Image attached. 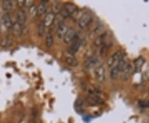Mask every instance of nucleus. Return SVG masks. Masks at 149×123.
I'll use <instances>...</instances> for the list:
<instances>
[{
  "label": "nucleus",
  "instance_id": "nucleus-1",
  "mask_svg": "<svg viewBox=\"0 0 149 123\" xmlns=\"http://www.w3.org/2000/svg\"><path fill=\"white\" fill-rule=\"evenodd\" d=\"M124 56H125V54H124V53L123 51L119 50V51L115 52L114 53L112 54L111 56L108 58V60H107V65L109 67H113L116 66L118 64V63L121 59L124 58Z\"/></svg>",
  "mask_w": 149,
  "mask_h": 123
},
{
  "label": "nucleus",
  "instance_id": "nucleus-2",
  "mask_svg": "<svg viewBox=\"0 0 149 123\" xmlns=\"http://www.w3.org/2000/svg\"><path fill=\"white\" fill-rule=\"evenodd\" d=\"M81 43H82V39L80 37V35L77 33L74 40L70 43V46L69 48V53L74 56V54H75L79 51L80 46H81Z\"/></svg>",
  "mask_w": 149,
  "mask_h": 123
},
{
  "label": "nucleus",
  "instance_id": "nucleus-3",
  "mask_svg": "<svg viewBox=\"0 0 149 123\" xmlns=\"http://www.w3.org/2000/svg\"><path fill=\"white\" fill-rule=\"evenodd\" d=\"M92 16H91V13H84L80 19L78 20V26L80 27V29H85L88 26H90L91 22H92Z\"/></svg>",
  "mask_w": 149,
  "mask_h": 123
},
{
  "label": "nucleus",
  "instance_id": "nucleus-4",
  "mask_svg": "<svg viewBox=\"0 0 149 123\" xmlns=\"http://www.w3.org/2000/svg\"><path fill=\"white\" fill-rule=\"evenodd\" d=\"M95 77L99 83H104L105 81V68L102 64L96 67L95 70Z\"/></svg>",
  "mask_w": 149,
  "mask_h": 123
},
{
  "label": "nucleus",
  "instance_id": "nucleus-5",
  "mask_svg": "<svg viewBox=\"0 0 149 123\" xmlns=\"http://www.w3.org/2000/svg\"><path fill=\"white\" fill-rule=\"evenodd\" d=\"M86 101L91 105H100L104 102L101 96L98 94V92L89 94V96L86 97Z\"/></svg>",
  "mask_w": 149,
  "mask_h": 123
},
{
  "label": "nucleus",
  "instance_id": "nucleus-6",
  "mask_svg": "<svg viewBox=\"0 0 149 123\" xmlns=\"http://www.w3.org/2000/svg\"><path fill=\"white\" fill-rule=\"evenodd\" d=\"M69 28V26L66 23H65V22H62V23L59 24L57 27H56V32L57 38H60V39H63L65 33L67 32Z\"/></svg>",
  "mask_w": 149,
  "mask_h": 123
},
{
  "label": "nucleus",
  "instance_id": "nucleus-7",
  "mask_svg": "<svg viewBox=\"0 0 149 123\" xmlns=\"http://www.w3.org/2000/svg\"><path fill=\"white\" fill-rule=\"evenodd\" d=\"M77 35V32L76 31L74 30V28H72V27H70L69 29H68V31L67 32L65 33V37L63 38V42L65 43H66V44H70L71 42L74 40V38H75V36Z\"/></svg>",
  "mask_w": 149,
  "mask_h": 123
},
{
  "label": "nucleus",
  "instance_id": "nucleus-8",
  "mask_svg": "<svg viewBox=\"0 0 149 123\" xmlns=\"http://www.w3.org/2000/svg\"><path fill=\"white\" fill-rule=\"evenodd\" d=\"M133 72V66L128 63V64L126 66V67H125V68L121 72V75H120L121 80L122 81L128 80V78L131 77V75H132Z\"/></svg>",
  "mask_w": 149,
  "mask_h": 123
},
{
  "label": "nucleus",
  "instance_id": "nucleus-9",
  "mask_svg": "<svg viewBox=\"0 0 149 123\" xmlns=\"http://www.w3.org/2000/svg\"><path fill=\"white\" fill-rule=\"evenodd\" d=\"M13 23V22L12 21V18H11L9 13H4L2 17V24L6 30H8V31L11 30Z\"/></svg>",
  "mask_w": 149,
  "mask_h": 123
},
{
  "label": "nucleus",
  "instance_id": "nucleus-10",
  "mask_svg": "<svg viewBox=\"0 0 149 123\" xmlns=\"http://www.w3.org/2000/svg\"><path fill=\"white\" fill-rule=\"evenodd\" d=\"M55 18H56V14H54L52 12L47 13L44 18V20H43V22H44L46 27H51L55 22Z\"/></svg>",
  "mask_w": 149,
  "mask_h": 123
},
{
  "label": "nucleus",
  "instance_id": "nucleus-11",
  "mask_svg": "<svg viewBox=\"0 0 149 123\" xmlns=\"http://www.w3.org/2000/svg\"><path fill=\"white\" fill-rule=\"evenodd\" d=\"M16 21L19 22L21 25L23 24L27 21V13L23 9H18L16 13Z\"/></svg>",
  "mask_w": 149,
  "mask_h": 123
},
{
  "label": "nucleus",
  "instance_id": "nucleus-12",
  "mask_svg": "<svg viewBox=\"0 0 149 123\" xmlns=\"http://www.w3.org/2000/svg\"><path fill=\"white\" fill-rule=\"evenodd\" d=\"M22 27L23 26L21 25L19 22H17V21L13 22V26H12V32L14 37H19L22 35Z\"/></svg>",
  "mask_w": 149,
  "mask_h": 123
},
{
  "label": "nucleus",
  "instance_id": "nucleus-13",
  "mask_svg": "<svg viewBox=\"0 0 149 123\" xmlns=\"http://www.w3.org/2000/svg\"><path fill=\"white\" fill-rule=\"evenodd\" d=\"M98 61H99V59H98V58L95 57V56H92L91 58H89L87 59L85 62V68L91 69V67H94L97 64Z\"/></svg>",
  "mask_w": 149,
  "mask_h": 123
},
{
  "label": "nucleus",
  "instance_id": "nucleus-14",
  "mask_svg": "<svg viewBox=\"0 0 149 123\" xmlns=\"http://www.w3.org/2000/svg\"><path fill=\"white\" fill-rule=\"evenodd\" d=\"M65 62L67 65H69L70 67H74L78 65V61L77 59L74 58L73 55H70L69 53V55H66L65 58Z\"/></svg>",
  "mask_w": 149,
  "mask_h": 123
},
{
  "label": "nucleus",
  "instance_id": "nucleus-15",
  "mask_svg": "<svg viewBox=\"0 0 149 123\" xmlns=\"http://www.w3.org/2000/svg\"><path fill=\"white\" fill-rule=\"evenodd\" d=\"M105 38H106V34L105 33H101L100 34L94 41V45L96 48H100L104 45V43H105Z\"/></svg>",
  "mask_w": 149,
  "mask_h": 123
},
{
  "label": "nucleus",
  "instance_id": "nucleus-16",
  "mask_svg": "<svg viewBox=\"0 0 149 123\" xmlns=\"http://www.w3.org/2000/svg\"><path fill=\"white\" fill-rule=\"evenodd\" d=\"M2 8L4 13H8L13 8V3L10 0H3L2 2Z\"/></svg>",
  "mask_w": 149,
  "mask_h": 123
},
{
  "label": "nucleus",
  "instance_id": "nucleus-17",
  "mask_svg": "<svg viewBox=\"0 0 149 123\" xmlns=\"http://www.w3.org/2000/svg\"><path fill=\"white\" fill-rule=\"evenodd\" d=\"M145 63V59L143 58H139L134 61V64H133V69L135 70V72H139L142 69V67L143 66Z\"/></svg>",
  "mask_w": 149,
  "mask_h": 123
},
{
  "label": "nucleus",
  "instance_id": "nucleus-18",
  "mask_svg": "<svg viewBox=\"0 0 149 123\" xmlns=\"http://www.w3.org/2000/svg\"><path fill=\"white\" fill-rule=\"evenodd\" d=\"M63 8H64L66 10V12L69 13L70 16H71L74 12L78 9V8L74 5V4H71V3H67V4H65L63 6Z\"/></svg>",
  "mask_w": 149,
  "mask_h": 123
},
{
  "label": "nucleus",
  "instance_id": "nucleus-19",
  "mask_svg": "<svg viewBox=\"0 0 149 123\" xmlns=\"http://www.w3.org/2000/svg\"><path fill=\"white\" fill-rule=\"evenodd\" d=\"M45 43L47 48H51L54 44V38L53 35L51 33V32H48L46 34V39H45Z\"/></svg>",
  "mask_w": 149,
  "mask_h": 123
},
{
  "label": "nucleus",
  "instance_id": "nucleus-20",
  "mask_svg": "<svg viewBox=\"0 0 149 123\" xmlns=\"http://www.w3.org/2000/svg\"><path fill=\"white\" fill-rule=\"evenodd\" d=\"M119 73H120V72H119V70L118 69L117 66H114L109 71V77H110L112 80H115Z\"/></svg>",
  "mask_w": 149,
  "mask_h": 123
},
{
  "label": "nucleus",
  "instance_id": "nucleus-21",
  "mask_svg": "<svg viewBox=\"0 0 149 123\" xmlns=\"http://www.w3.org/2000/svg\"><path fill=\"white\" fill-rule=\"evenodd\" d=\"M45 32H46V26H45L43 21H41L37 26V34L39 37H42L44 36Z\"/></svg>",
  "mask_w": 149,
  "mask_h": 123
},
{
  "label": "nucleus",
  "instance_id": "nucleus-22",
  "mask_svg": "<svg viewBox=\"0 0 149 123\" xmlns=\"http://www.w3.org/2000/svg\"><path fill=\"white\" fill-rule=\"evenodd\" d=\"M47 12V4L41 3L39 5L37 6V16L38 15H44Z\"/></svg>",
  "mask_w": 149,
  "mask_h": 123
},
{
  "label": "nucleus",
  "instance_id": "nucleus-23",
  "mask_svg": "<svg viewBox=\"0 0 149 123\" xmlns=\"http://www.w3.org/2000/svg\"><path fill=\"white\" fill-rule=\"evenodd\" d=\"M128 61H127V59L126 58H122L118 63V64L116 65L117 66V67H118V69L119 70V72H122L123 70L124 69L125 67H126V66L128 65Z\"/></svg>",
  "mask_w": 149,
  "mask_h": 123
},
{
  "label": "nucleus",
  "instance_id": "nucleus-24",
  "mask_svg": "<svg viewBox=\"0 0 149 123\" xmlns=\"http://www.w3.org/2000/svg\"><path fill=\"white\" fill-rule=\"evenodd\" d=\"M62 8H63V5L61 3H56L52 7V13L54 14H59Z\"/></svg>",
  "mask_w": 149,
  "mask_h": 123
},
{
  "label": "nucleus",
  "instance_id": "nucleus-25",
  "mask_svg": "<svg viewBox=\"0 0 149 123\" xmlns=\"http://www.w3.org/2000/svg\"><path fill=\"white\" fill-rule=\"evenodd\" d=\"M11 40L8 38H4L2 39V41H1V43H0V45H1V47L3 48H8L9 46L11 45Z\"/></svg>",
  "mask_w": 149,
  "mask_h": 123
},
{
  "label": "nucleus",
  "instance_id": "nucleus-26",
  "mask_svg": "<svg viewBox=\"0 0 149 123\" xmlns=\"http://www.w3.org/2000/svg\"><path fill=\"white\" fill-rule=\"evenodd\" d=\"M28 11H29V14L32 17H33V18L37 16V6L36 4H34L31 8H29Z\"/></svg>",
  "mask_w": 149,
  "mask_h": 123
},
{
  "label": "nucleus",
  "instance_id": "nucleus-27",
  "mask_svg": "<svg viewBox=\"0 0 149 123\" xmlns=\"http://www.w3.org/2000/svg\"><path fill=\"white\" fill-rule=\"evenodd\" d=\"M109 45L107 44L106 43H104V45L101 46V48H100V55L104 56V54H106V53L108 52V50H109Z\"/></svg>",
  "mask_w": 149,
  "mask_h": 123
},
{
  "label": "nucleus",
  "instance_id": "nucleus-28",
  "mask_svg": "<svg viewBox=\"0 0 149 123\" xmlns=\"http://www.w3.org/2000/svg\"><path fill=\"white\" fill-rule=\"evenodd\" d=\"M17 6L19 9H22L25 7V0H18L17 1Z\"/></svg>",
  "mask_w": 149,
  "mask_h": 123
},
{
  "label": "nucleus",
  "instance_id": "nucleus-29",
  "mask_svg": "<svg viewBox=\"0 0 149 123\" xmlns=\"http://www.w3.org/2000/svg\"><path fill=\"white\" fill-rule=\"evenodd\" d=\"M139 105L141 107L148 108V107H149V101H141L139 102Z\"/></svg>",
  "mask_w": 149,
  "mask_h": 123
},
{
  "label": "nucleus",
  "instance_id": "nucleus-30",
  "mask_svg": "<svg viewBox=\"0 0 149 123\" xmlns=\"http://www.w3.org/2000/svg\"><path fill=\"white\" fill-rule=\"evenodd\" d=\"M35 4H34V2L33 1H31V0H27V1H25V7L27 8H31L32 5H34Z\"/></svg>",
  "mask_w": 149,
  "mask_h": 123
}]
</instances>
